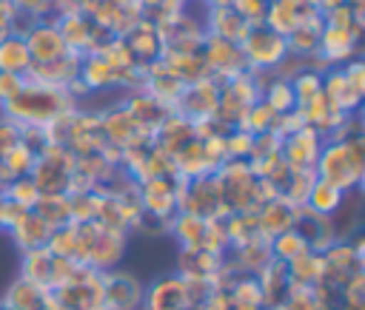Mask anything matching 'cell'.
Segmentation results:
<instances>
[{"label":"cell","mask_w":365,"mask_h":310,"mask_svg":"<svg viewBox=\"0 0 365 310\" xmlns=\"http://www.w3.org/2000/svg\"><path fill=\"white\" fill-rule=\"evenodd\" d=\"M3 108V117L17 122V125H37L46 128L51 119H57L60 114L77 108V100L60 88V85H46V82H34L26 77L23 88L17 97H11Z\"/></svg>","instance_id":"obj_1"},{"label":"cell","mask_w":365,"mask_h":310,"mask_svg":"<svg viewBox=\"0 0 365 310\" xmlns=\"http://www.w3.org/2000/svg\"><path fill=\"white\" fill-rule=\"evenodd\" d=\"M314 173L345 193L362 185L365 176V142L362 134H351L348 139H325L314 165Z\"/></svg>","instance_id":"obj_2"},{"label":"cell","mask_w":365,"mask_h":310,"mask_svg":"<svg viewBox=\"0 0 365 310\" xmlns=\"http://www.w3.org/2000/svg\"><path fill=\"white\" fill-rule=\"evenodd\" d=\"M125 233L100 222H74V262L91 270H111L123 256Z\"/></svg>","instance_id":"obj_3"},{"label":"cell","mask_w":365,"mask_h":310,"mask_svg":"<svg viewBox=\"0 0 365 310\" xmlns=\"http://www.w3.org/2000/svg\"><path fill=\"white\" fill-rule=\"evenodd\" d=\"M51 310H103L100 270L77 264V270L57 287L48 290Z\"/></svg>","instance_id":"obj_4"},{"label":"cell","mask_w":365,"mask_h":310,"mask_svg":"<svg viewBox=\"0 0 365 310\" xmlns=\"http://www.w3.org/2000/svg\"><path fill=\"white\" fill-rule=\"evenodd\" d=\"M245 68L254 74H271L285 57H288V43L282 34H277L274 28H268L265 23L251 26L248 34L240 43Z\"/></svg>","instance_id":"obj_5"},{"label":"cell","mask_w":365,"mask_h":310,"mask_svg":"<svg viewBox=\"0 0 365 310\" xmlns=\"http://www.w3.org/2000/svg\"><path fill=\"white\" fill-rule=\"evenodd\" d=\"M74 162L77 156L63 148V145H46L31 168V179L40 188V193H68L71 191V176H74Z\"/></svg>","instance_id":"obj_6"},{"label":"cell","mask_w":365,"mask_h":310,"mask_svg":"<svg viewBox=\"0 0 365 310\" xmlns=\"http://www.w3.org/2000/svg\"><path fill=\"white\" fill-rule=\"evenodd\" d=\"M177 213H191V216H202V219H214V216L225 213L217 173H205V176H197V179H182L180 176Z\"/></svg>","instance_id":"obj_7"},{"label":"cell","mask_w":365,"mask_h":310,"mask_svg":"<svg viewBox=\"0 0 365 310\" xmlns=\"http://www.w3.org/2000/svg\"><path fill=\"white\" fill-rule=\"evenodd\" d=\"M54 23H57V28H60V34H63L68 51L77 54V57L97 51V48L111 37L106 28H100V26H97L94 20H88L83 11H74V14H57Z\"/></svg>","instance_id":"obj_8"},{"label":"cell","mask_w":365,"mask_h":310,"mask_svg":"<svg viewBox=\"0 0 365 310\" xmlns=\"http://www.w3.org/2000/svg\"><path fill=\"white\" fill-rule=\"evenodd\" d=\"M200 54H202V63H205L208 74L217 77L220 82L228 80V77H234V74H240V71H245V60H242L240 46L237 43H228L222 37L205 34Z\"/></svg>","instance_id":"obj_9"},{"label":"cell","mask_w":365,"mask_h":310,"mask_svg":"<svg viewBox=\"0 0 365 310\" xmlns=\"http://www.w3.org/2000/svg\"><path fill=\"white\" fill-rule=\"evenodd\" d=\"M220 80L217 77H202L197 82H188L180 94V102L174 111H180L182 117H188L191 122L194 119H202V117H214L217 114V105H220Z\"/></svg>","instance_id":"obj_10"},{"label":"cell","mask_w":365,"mask_h":310,"mask_svg":"<svg viewBox=\"0 0 365 310\" xmlns=\"http://www.w3.org/2000/svg\"><path fill=\"white\" fill-rule=\"evenodd\" d=\"M103 284V310H137L143 307V287L134 276L120 273V270H103L100 273Z\"/></svg>","instance_id":"obj_11"},{"label":"cell","mask_w":365,"mask_h":310,"mask_svg":"<svg viewBox=\"0 0 365 310\" xmlns=\"http://www.w3.org/2000/svg\"><path fill=\"white\" fill-rule=\"evenodd\" d=\"M23 40L31 54V63H51L71 54L54 20H34L31 28L23 34Z\"/></svg>","instance_id":"obj_12"},{"label":"cell","mask_w":365,"mask_h":310,"mask_svg":"<svg viewBox=\"0 0 365 310\" xmlns=\"http://www.w3.org/2000/svg\"><path fill=\"white\" fill-rule=\"evenodd\" d=\"M123 43H125V48L131 51L134 63L143 65V68L151 65L154 60H160L163 51H165V40H163L160 26L151 23V20H145V17H140V20L123 34Z\"/></svg>","instance_id":"obj_13"},{"label":"cell","mask_w":365,"mask_h":310,"mask_svg":"<svg viewBox=\"0 0 365 310\" xmlns=\"http://www.w3.org/2000/svg\"><path fill=\"white\" fill-rule=\"evenodd\" d=\"M322 134L302 125L297 134L285 137L282 145H279V154L285 159V165L291 171H314L317 165V156H319V148H322Z\"/></svg>","instance_id":"obj_14"},{"label":"cell","mask_w":365,"mask_h":310,"mask_svg":"<svg viewBox=\"0 0 365 310\" xmlns=\"http://www.w3.org/2000/svg\"><path fill=\"white\" fill-rule=\"evenodd\" d=\"M143 307H145V310H194L188 279H182V276H168V279L154 282V284L143 293Z\"/></svg>","instance_id":"obj_15"},{"label":"cell","mask_w":365,"mask_h":310,"mask_svg":"<svg viewBox=\"0 0 365 310\" xmlns=\"http://www.w3.org/2000/svg\"><path fill=\"white\" fill-rule=\"evenodd\" d=\"M314 17H319V9L314 6V0H268L262 23L277 34L288 37L299 23H308Z\"/></svg>","instance_id":"obj_16"},{"label":"cell","mask_w":365,"mask_h":310,"mask_svg":"<svg viewBox=\"0 0 365 310\" xmlns=\"http://www.w3.org/2000/svg\"><path fill=\"white\" fill-rule=\"evenodd\" d=\"M100 131H103V139H106L108 145L120 148V151L148 137V134L137 125V119L128 114V108H125V105L106 108V111L100 114Z\"/></svg>","instance_id":"obj_17"},{"label":"cell","mask_w":365,"mask_h":310,"mask_svg":"<svg viewBox=\"0 0 365 310\" xmlns=\"http://www.w3.org/2000/svg\"><path fill=\"white\" fill-rule=\"evenodd\" d=\"M359 51V34L351 28H334V26H322L319 34V48L317 57L331 68V65H345L348 60H354Z\"/></svg>","instance_id":"obj_18"},{"label":"cell","mask_w":365,"mask_h":310,"mask_svg":"<svg viewBox=\"0 0 365 310\" xmlns=\"http://www.w3.org/2000/svg\"><path fill=\"white\" fill-rule=\"evenodd\" d=\"M291 228L302 236V242L308 245V250H317V253H322L325 247H331L336 242L331 216H319V213L308 210L305 205H297V213H294V225Z\"/></svg>","instance_id":"obj_19"},{"label":"cell","mask_w":365,"mask_h":310,"mask_svg":"<svg viewBox=\"0 0 365 310\" xmlns=\"http://www.w3.org/2000/svg\"><path fill=\"white\" fill-rule=\"evenodd\" d=\"M125 108H128V114L137 119V125L151 137L163 122H165V117L171 114V108L168 105H163L157 97H151L145 88H131V94H128V100L123 102Z\"/></svg>","instance_id":"obj_20"},{"label":"cell","mask_w":365,"mask_h":310,"mask_svg":"<svg viewBox=\"0 0 365 310\" xmlns=\"http://www.w3.org/2000/svg\"><path fill=\"white\" fill-rule=\"evenodd\" d=\"M322 91H325V97H328L342 114H359L362 91L348 82L342 65H331V68L322 71Z\"/></svg>","instance_id":"obj_21"},{"label":"cell","mask_w":365,"mask_h":310,"mask_svg":"<svg viewBox=\"0 0 365 310\" xmlns=\"http://www.w3.org/2000/svg\"><path fill=\"white\" fill-rule=\"evenodd\" d=\"M294 213H297V205H291V202L282 199V196H271V199H265V202L254 210L257 225H259V233H262L265 239H274L277 233L291 230Z\"/></svg>","instance_id":"obj_22"},{"label":"cell","mask_w":365,"mask_h":310,"mask_svg":"<svg viewBox=\"0 0 365 310\" xmlns=\"http://www.w3.org/2000/svg\"><path fill=\"white\" fill-rule=\"evenodd\" d=\"M77 77H80V82H83L88 91H106V88L120 85L117 68H114L100 51H91V54H83V57H80V71H77Z\"/></svg>","instance_id":"obj_23"},{"label":"cell","mask_w":365,"mask_h":310,"mask_svg":"<svg viewBox=\"0 0 365 310\" xmlns=\"http://www.w3.org/2000/svg\"><path fill=\"white\" fill-rule=\"evenodd\" d=\"M194 139V122L188 119V117H182L180 111H171L168 117H165V122L151 134V142L157 145V148H163L165 154H177L182 145H188Z\"/></svg>","instance_id":"obj_24"},{"label":"cell","mask_w":365,"mask_h":310,"mask_svg":"<svg viewBox=\"0 0 365 310\" xmlns=\"http://www.w3.org/2000/svg\"><path fill=\"white\" fill-rule=\"evenodd\" d=\"M248 23L231 9V6H220V9H208L205 14V34H214V37H222L228 43H242V37L248 34Z\"/></svg>","instance_id":"obj_25"},{"label":"cell","mask_w":365,"mask_h":310,"mask_svg":"<svg viewBox=\"0 0 365 310\" xmlns=\"http://www.w3.org/2000/svg\"><path fill=\"white\" fill-rule=\"evenodd\" d=\"M77 71H80V57L77 54H68V57H60V60H51V63H31V68L26 71V77L34 80V82L66 88L77 77Z\"/></svg>","instance_id":"obj_26"},{"label":"cell","mask_w":365,"mask_h":310,"mask_svg":"<svg viewBox=\"0 0 365 310\" xmlns=\"http://www.w3.org/2000/svg\"><path fill=\"white\" fill-rule=\"evenodd\" d=\"M319 34H322V14L308 20V23H299L288 37V54L297 57V60H311L317 57V48H319Z\"/></svg>","instance_id":"obj_27"},{"label":"cell","mask_w":365,"mask_h":310,"mask_svg":"<svg viewBox=\"0 0 365 310\" xmlns=\"http://www.w3.org/2000/svg\"><path fill=\"white\" fill-rule=\"evenodd\" d=\"M26 282L48 290L51 282H54V253L48 247H34V250H26L23 253V276Z\"/></svg>","instance_id":"obj_28"},{"label":"cell","mask_w":365,"mask_h":310,"mask_svg":"<svg viewBox=\"0 0 365 310\" xmlns=\"http://www.w3.org/2000/svg\"><path fill=\"white\" fill-rule=\"evenodd\" d=\"M342 202H345V191L331 185V182H325V179H319V176L314 179V185H311V191L305 196V208L319 213V216H334Z\"/></svg>","instance_id":"obj_29"},{"label":"cell","mask_w":365,"mask_h":310,"mask_svg":"<svg viewBox=\"0 0 365 310\" xmlns=\"http://www.w3.org/2000/svg\"><path fill=\"white\" fill-rule=\"evenodd\" d=\"M259 82H262L259 100H262L274 114L294 111V91H291V82H288V80L274 77V74H259Z\"/></svg>","instance_id":"obj_30"},{"label":"cell","mask_w":365,"mask_h":310,"mask_svg":"<svg viewBox=\"0 0 365 310\" xmlns=\"http://www.w3.org/2000/svg\"><path fill=\"white\" fill-rule=\"evenodd\" d=\"M31 68V54L26 48V40L20 34H6L0 40V71H11V74H23Z\"/></svg>","instance_id":"obj_31"},{"label":"cell","mask_w":365,"mask_h":310,"mask_svg":"<svg viewBox=\"0 0 365 310\" xmlns=\"http://www.w3.org/2000/svg\"><path fill=\"white\" fill-rule=\"evenodd\" d=\"M51 230L54 228H63L71 222V210H68V193H43L37 199V205L31 208Z\"/></svg>","instance_id":"obj_32"},{"label":"cell","mask_w":365,"mask_h":310,"mask_svg":"<svg viewBox=\"0 0 365 310\" xmlns=\"http://www.w3.org/2000/svg\"><path fill=\"white\" fill-rule=\"evenodd\" d=\"M288 82H291V91H294V108H302L308 100L322 94V71H317L311 65H302Z\"/></svg>","instance_id":"obj_33"},{"label":"cell","mask_w":365,"mask_h":310,"mask_svg":"<svg viewBox=\"0 0 365 310\" xmlns=\"http://www.w3.org/2000/svg\"><path fill=\"white\" fill-rule=\"evenodd\" d=\"M268 247H271V259H277V262H282V264H288L291 259H297L299 253L308 250V245L302 242V236H299L294 228L277 233L274 239H268Z\"/></svg>","instance_id":"obj_34"},{"label":"cell","mask_w":365,"mask_h":310,"mask_svg":"<svg viewBox=\"0 0 365 310\" xmlns=\"http://www.w3.org/2000/svg\"><path fill=\"white\" fill-rule=\"evenodd\" d=\"M274 111L259 100V102H254L242 117H240V122L234 125V128H242V131H248V134H268L271 131V125H274Z\"/></svg>","instance_id":"obj_35"},{"label":"cell","mask_w":365,"mask_h":310,"mask_svg":"<svg viewBox=\"0 0 365 310\" xmlns=\"http://www.w3.org/2000/svg\"><path fill=\"white\" fill-rule=\"evenodd\" d=\"M3 196H6L9 202H14V205L31 210L43 193H40V188L34 185L31 176H17V179H11V182L6 185V193H3Z\"/></svg>","instance_id":"obj_36"},{"label":"cell","mask_w":365,"mask_h":310,"mask_svg":"<svg viewBox=\"0 0 365 310\" xmlns=\"http://www.w3.org/2000/svg\"><path fill=\"white\" fill-rule=\"evenodd\" d=\"M231 9H234L248 26H259V23L265 20L268 0H231Z\"/></svg>","instance_id":"obj_37"},{"label":"cell","mask_w":365,"mask_h":310,"mask_svg":"<svg viewBox=\"0 0 365 310\" xmlns=\"http://www.w3.org/2000/svg\"><path fill=\"white\" fill-rule=\"evenodd\" d=\"M26 77L23 74H11V71H0V105H6L11 97L20 94Z\"/></svg>","instance_id":"obj_38"},{"label":"cell","mask_w":365,"mask_h":310,"mask_svg":"<svg viewBox=\"0 0 365 310\" xmlns=\"http://www.w3.org/2000/svg\"><path fill=\"white\" fill-rule=\"evenodd\" d=\"M17 142H20V125L3 117L0 119V156H6Z\"/></svg>","instance_id":"obj_39"},{"label":"cell","mask_w":365,"mask_h":310,"mask_svg":"<svg viewBox=\"0 0 365 310\" xmlns=\"http://www.w3.org/2000/svg\"><path fill=\"white\" fill-rule=\"evenodd\" d=\"M348 0H314V6L319 9V14H325V11H331V9H336V6H345Z\"/></svg>","instance_id":"obj_40"},{"label":"cell","mask_w":365,"mask_h":310,"mask_svg":"<svg viewBox=\"0 0 365 310\" xmlns=\"http://www.w3.org/2000/svg\"><path fill=\"white\" fill-rule=\"evenodd\" d=\"M208 9H220V6H231V0H202Z\"/></svg>","instance_id":"obj_41"},{"label":"cell","mask_w":365,"mask_h":310,"mask_svg":"<svg viewBox=\"0 0 365 310\" xmlns=\"http://www.w3.org/2000/svg\"><path fill=\"white\" fill-rule=\"evenodd\" d=\"M0 310H11V307H9V304H6V299H3V301H0Z\"/></svg>","instance_id":"obj_42"},{"label":"cell","mask_w":365,"mask_h":310,"mask_svg":"<svg viewBox=\"0 0 365 310\" xmlns=\"http://www.w3.org/2000/svg\"><path fill=\"white\" fill-rule=\"evenodd\" d=\"M6 34H9V31H6V28H0V40H3V37H6Z\"/></svg>","instance_id":"obj_43"}]
</instances>
